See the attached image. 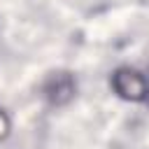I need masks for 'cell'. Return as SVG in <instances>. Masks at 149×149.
Listing matches in <instances>:
<instances>
[{
  "label": "cell",
  "mask_w": 149,
  "mask_h": 149,
  "mask_svg": "<svg viewBox=\"0 0 149 149\" xmlns=\"http://www.w3.org/2000/svg\"><path fill=\"white\" fill-rule=\"evenodd\" d=\"M9 128H12L9 116L5 114V109H0V140H5V137L9 135Z\"/></svg>",
  "instance_id": "cell-3"
},
{
  "label": "cell",
  "mask_w": 149,
  "mask_h": 149,
  "mask_svg": "<svg viewBox=\"0 0 149 149\" xmlns=\"http://www.w3.org/2000/svg\"><path fill=\"white\" fill-rule=\"evenodd\" d=\"M74 93V81L68 72H54L44 86V95L54 102V105H63L72 98Z\"/></svg>",
  "instance_id": "cell-2"
},
{
  "label": "cell",
  "mask_w": 149,
  "mask_h": 149,
  "mask_svg": "<svg viewBox=\"0 0 149 149\" xmlns=\"http://www.w3.org/2000/svg\"><path fill=\"white\" fill-rule=\"evenodd\" d=\"M114 93L130 102H147L149 100V77L135 68H116L109 79Z\"/></svg>",
  "instance_id": "cell-1"
}]
</instances>
